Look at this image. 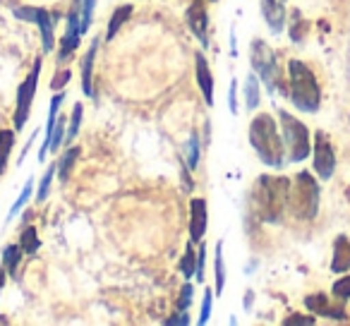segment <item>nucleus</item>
Listing matches in <instances>:
<instances>
[{"label": "nucleus", "mask_w": 350, "mask_h": 326, "mask_svg": "<svg viewBox=\"0 0 350 326\" xmlns=\"http://www.w3.org/2000/svg\"><path fill=\"white\" fill-rule=\"evenodd\" d=\"M10 276V273H8V269L3 267V262H0V293H3V286H5V278Z\"/></svg>", "instance_id": "nucleus-43"}, {"label": "nucleus", "mask_w": 350, "mask_h": 326, "mask_svg": "<svg viewBox=\"0 0 350 326\" xmlns=\"http://www.w3.org/2000/svg\"><path fill=\"white\" fill-rule=\"evenodd\" d=\"M291 180L281 176H259L252 187V209L264 223H278L288 206Z\"/></svg>", "instance_id": "nucleus-2"}, {"label": "nucleus", "mask_w": 350, "mask_h": 326, "mask_svg": "<svg viewBox=\"0 0 350 326\" xmlns=\"http://www.w3.org/2000/svg\"><path fill=\"white\" fill-rule=\"evenodd\" d=\"M12 146H15V130H0V176L8 171Z\"/></svg>", "instance_id": "nucleus-25"}, {"label": "nucleus", "mask_w": 350, "mask_h": 326, "mask_svg": "<svg viewBox=\"0 0 350 326\" xmlns=\"http://www.w3.org/2000/svg\"><path fill=\"white\" fill-rule=\"evenodd\" d=\"M77 159H79V146H68V151H65V154L60 156V161H58V178H60V182H68L70 180V173H72Z\"/></svg>", "instance_id": "nucleus-24"}, {"label": "nucleus", "mask_w": 350, "mask_h": 326, "mask_svg": "<svg viewBox=\"0 0 350 326\" xmlns=\"http://www.w3.org/2000/svg\"><path fill=\"white\" fill-rule=\"evenodd\" d=\"M214 273H216V286L214 293L221 295L226 288V267H224V243H216L214 247Z\"/></svg>", "instance_id": "nucleus-26"}, {"label": "nucleus", "mask_w": 350, "mask_h": 326, "mask_svg": "<svg viewBox=\"0 0 350 326\" xmlns=\"http://www.w3.org/2000/svg\"><path fill=\"white\" fill-rule=\"evenodd\" d=\"M72 12H77L79 20H82V31L87 34L92 29V20H94V10H96V0H72Z\"/></svg>", "instance_id": "nucleus-23"}, {"label": "nucleus", "mask_w": 350, "mask_h": 326, "mask_svg": "<svg viewBox=\"0 0 350 326\" xmlns=\"http://www.w3.org/2000/svg\"><path fill=\"white\" fill-rule=\"evenodd\" d=\"M132 10H135L132 5L116 8V12L111 15V20H108V27H106V41H113V36H116L118 31L122 29V25H125V22L132 17Z\"/></svg>", "instance_id": "nucleus-21"}, {"label": "nucleus", "mask_w": 350, "mask_h": 326, "mask_svg": "<svg viewBox=\"0 0 350 326\" xmlns=\"http://www.w3.org/2000/svg\"><path fill=\"white\" fill-rule=\"evenodd\" d=\"M228 106H230V113L238 116V82H230V92H228Z\"/></svg>", "instance_id": "nucleus-40"}, {"label": "nucleus", "mask_w": 350, "mask_h": 326, "mask_svg": "<svg viewBox=\"0 0 350 326\" xmlns=\"http://www.w3.org/2000/svg\"><path fill=\"white\" fill-rule=\"evenodd\" d=\"M319 182L314 180L310 171H300L291 182V195H288V209L295 219L314 221L319 214Z\"/></svg>", "instance_id": "nucleus-4"}, {"label": "nucleus", "mask_w": 350, "mask_h": 326, "mask_svg": "<svg viewBox=\"0 0 350 326\" xmlns=\"http://www.w3.org/2000/svg\"><path fill=\"white\" fill-rule=\"evenodd\" d=\"M82 116H84V106H82V103H75L72 116H70V122H68V135H65V144H72V141H75V137H77L79 127H82Z\"/></svg>", "instance_id": "nucleus-31"}, {"label": "nucleus", "mask_w": 350, "mask_h": 326, "mask_svg": "<svg viewBox=\"0 0 350 326\" xmlns=\"http://www.w3.org/2000/svg\"><path fill=\"white\" fill-rule=\"evenodd\" d=\"M31 192H34V178H29V180L25 182V187H22L20 197L15 200V204L10 206V214H8V221H15L17 214H20L22 209H25V204L31 200Z\"/></svg>", "instance_id": "nucleus-27"}, {"label": "nucleus", "mask_w": 350, "mask_h": 326, "mask_svg": "<svg viewBox=\"0 0 350 326\" xmlns=\"http://www.w3.org/2000/svg\"><path fill=\"white\" fill-rule=\"evenodd\" d=\"M192 302H195V286H192L190 281L185 283V286H183V290H180V297H178V302H175V307H178V310H190L192 307Z\"/></svg>", "instance_id": "nucleus-36"}, {"label": "nucleus", "mask_w": 350, "mask_h": 326, "mask_svg": "<svg viewBox=\"0 0 350 326\" xmlns=\"http://www.w3.org/2000/svg\"><path fill=\"white\" fill-rule=\"evenodd\" d=\"M305 307H307V312H312V314H321V316H329V319H340V321L348 319V316H345L343 302L331 305V297L324 295V293H312V295H305Z\"/></svg>", "instance_id": "nucleus-11"}, {"label": "nucleus", "mask_w": 350, "mask_h": 326, "mask_svg": "<svg viewBox=\"0 0 350 326\" xmlns=\"http://www.w3.org/2000/svg\"><path fill=\"white\" fill-rule=\"evenodd\" d=\"M58 176V163L46 168V173L41 176V182H39V190H36V202H46L49 200V192H51V185H53V178Z\"/></svg>", "instance_id": "nucleus-30"}, {"label": "nucleus", "mask_w": 350, "mask_h": 326, "mask_svg": "<svg viewBox=\"0 0 350 326\" xmlns=\"http://www.w3.org/2000/svg\"><path fill=\"white\" fill-rule=\"evenodd\" d=\"M211 3H216V0H211Z\"/></svg>", "instance_id": "nucleus-45"}, {"label": "nucleus", "mask_w": 350, "mask_h": 326, "mask_svg": "<svg viewBox=\"0 0 350 326\" xmlns=\"http://www.w3.org/2000/svg\"><path fill=\"white\" fill-rule=\"evenodd\" d=\"M314 314H310V316H302V314H293V316H286L283 319V324H288V326H293V324H314Z\"/></svg>", "instance_id": "nucleus-41"}, {"label": "nucleus", "mask_w": 350, "mask_h": 326, "mask_svg": "<svg viewBox=\"0 0 350 326\" xmlns=\"http://www.w3.org/2000/svg\"><path fill=\"white\" fill-rule=\"evenodd\" d=\"M204 264H206V245L200 243V249H197V281H204Z\"/></svg>", "instance_id": "nucleus-39"}, {"label": "nucleus", "mask_w": 350, "mask_h": 326, "mask_svg": "<svg viewBox=\"0 0 350 326\" xmlns=\"http://www.w3.org/2000/svg\"><path fill=\"white\" fill-rule=\"evenodd\" d=\"M209 226V206L202 197L190 200V240L192 243H202Z\"/></svg>", "instance_id": "nucleus-12"}, {"label": "nucleus", "mask_w": 350, "mask_h": 326, "mask_svg": "<svg viewBox=\"0 0 350 326\" xmlns=\"http://www.w3.org/2000/svg\"><path fill=\"white\" fill-rule=\"evenodd\" d=\"M187 27L197 36L202 49H209V15H206L204 0H192V5L187 8Z\"/></svg>", "instance_id": "nucleus-10"}, {"label": "nucleus", "mask_w": 350, "mask_h": 326, "mask_svg": "<svg viewBox=\"0 0 350 326\" xmlns=\"http://www.w3.org/2000/svg\"><path fill=\"white\" fill-rule=\"evenodd\" d=\"M250 63H252V70L257 72V77L267 84L269 92H283L288 94V87L281 79V65H278V58L273 53V49L262 39H254L252 46H250Z\"/></svg>", "instance_id": "nucleus-6"}, {"label": "nucleus", "mask_w": 350, "mask_h": 326, "mask_svg": "<svg viewBox=\"0 0 350 326\" xmlns=\"http://www.w3.org/2000/svg\"><path fill=\"white\" fill-rule=\"evenodd\" d=\"M331 297H334L336 302H348L350 300V276H340L338 281H334V286H331Z\"/></svg>", "instance_id": "nucleus-32"}, {"label": "nucleus", "mask_w": 350, "mask_h": 326, "mask_svg": "<svg viewBox=\"0 0 350 326\" xmlns=\"http://www.w3.org/2000/svg\"><path fill=\"white\" fill-rule=\"evenodd\" d=\"M165 324H190V314H187V310H178V314L165 319Z\"/></svg>", "instance_id": "nucleus-42"}, {"label": "nucleus", "mask_w": 350, "mask_h": 326, "mask_svg": "<svg viewBox=\"0 0 350 326\" xmlns=\"http://www.w3.org/2000/svg\"><path fill=\"white\" fill-rule=\"evenodd\" d=\"M262 17L273 34H281L286 27V8L281 0H262Z\"/></svg>", "instance_id": "nucleus-16"}, {"label": "nucleus", "mask_w": 350, "mask_h": 326, "mask_svg": "<svg viewBox=\"0 0 350 326\" xmlns=\"http://www.w3.org/2000/svg\"><path fill=\"white\" fill-rule=\"evenodd\" d=\"M312 168L319 176V180H331L336 171V154L329 135L324 130L314 132V146H312Z\"/></svg>", "instance_id": "nucleus-8"}, {"label": "nucleus", "mask_w": 350, "mask_h": 326, "mask_svg": "<svg viewBox=\"0 0 350 326\" xmlns=\"http://www.w3.org/2000/svg\"><path fill=\"white\" fill-rule=\"evenodd\" d=\"M252 305V293L247 290V295H245V307H250Z\"/></svg>", "instance_id": "nucleus-44"}, {"label": "nucleus", "mask_w": 350, "mask_h": 326, "mask_svg": "<svg viewBox=\"0 0 350 326\" xmlns=\"http://www.w3.org/2000/svg\"><path fill=\"white\" fill-rule=\"evenodd\" d=\"M307 29H310V25H307V20H302L300 12H293V25H291V39L295 41V44H300V41H305L307 36Z\"/></svg>", "instance_id": "nucleus-33"}, {"label": "nucleus", "mask_w": 350, "mask_h": 326, "mask_svg": "<svg viewBox=\"0 0 350 326\" xmlns=\"http://www.w3.org/2000/svg\"><path fill=\"white\" fill-rule=\"evenodd\" d=\"M36 12H39V8L22 5V8H15V10H12V15H15L17 20H22V22H36Z\"/></svg>", "instance_id": "nucleus-38"}, {"label": "nucleus", "mask_w": 350, "mask_h": 326, "mask_svg": "<svg viewBox=\"0 0 350 326\" xmlns=\"http://www.w3.org/2000/svg\"><path fill=\"white\" fill-rule=\"evenodd\" d=\"M41 58H36V63L31 65L29 74L25 77V82L20 84L17 89V108H15V130L22 132L29 120V113H31V103H34V96H36V89H39V77H41Z\"/></svg>", "instance_id": "nucleus-7"}, {"label": "nucleus", "mask_w": 350, "mask_h": 326, "mask_svg": "<svg viewBox=\"0 0 350 326\" xmlns=\"http://www.w3.org/2000/svg\"><path fill=\"white\" fill-rule=\"evenodd\" d=\"M65 135H68V130H65V118L58 116L55 127H53V135H51V141H49V151H53V154H55V151L65 144Z\"/></svg>", "instance_id": "nucleus-34"}, {"label": "nucleus", "mask_w": 350, "mask_h": 326, "mask_svg": "<svg viewBox=\"0 0 350 326\" xmlns=\"http://www.w3.org/2000/svg\"><path fill=\"white\" fill-rule=\"evenodd\" d=\"M72 79V70L63 68L58 70V72L53 74V79H51V92H65V87H68V82Z\"/></svg>", "instance_id": "nucleus-37"}, {"label": "nucleus", "mask_w": 350, "mask_h": 326, "mask_svg": "<svg viewBox=\"0 0 350 326\" xmlns=\"http://www.w3.org/2000/svg\"><path fill=\"white\" fill-rule=\"evenodd\" d=\"M288 96L302 113H317L321 106L319 82H317L310 65H305L302 60L288 63Z\"/></svg>", "instance_id": "nucleus-3"}, {"label": "nucleus", "mask_w": 350, "mask_h": 326, "mask_svg": "<svg viewBox=\"0 0 350 326\" xmlns=\"http://www.w3.org/2000/svg\"><path fill=\"white\" fill-rule=\"evenodd\" d=\"M214 297H216V293H214V290H209V288H206V293H204V300H202L200 316H197V324H200V326L209 324V319H211V310H214Z\"/></svg>", "instance_id": "nucleus-35"}, {"label": "nucleus", "mask_w": 350, "mask_h": 326, "mask_svg": "<svg viewBox=\"0 0 350 326\" xmlns=\"http://www.w3.org/2000/svg\"><path fill=\"white\" fill-rule=\"evenodd\" d=\"M65 101V92H55L53 98H51V108H49V120H46V135H44V141H41V149H39V156L36 159L44 161L49 156V141H51V135H53V127H55V120H58V113H60V106Z\"/></svg>", "instance_id": "nucleus-15"}, {"label": "nucleus", "mask_w": 350, "mask_h": 326, "mask_svg": "<svg viewBox=\"0 0 350 326\" xmlns=\"http://www.w3.org/2000/svg\"><path fill=\"white\" fill-rule=\"evenodd\" d=\"M195 74H197V87H200L206 106L211 108V106H214V74H211L204 53L195 55Z\"/></svg>", "instance_id": "nucleus-13"}, {"label": "nucleus", "mask_w": 350, "mask_h": 326, "mask_svg": "<svg viewBox=\"0 0 350 326\" xmlns=\"http://www.w3.org/2000/svg\"><path fill=\"white\" fill-rule=\"evenodd\" d=\"M247 137L254 154L259 156L264 166L281 168L286 163V144H283L281 125L269 113H259V116L252 118Z\"/></svg>", "instance_id": "nucleus-1"}, {"label": "nucleus", "mask_w": 350, "mask_h": 326, "mask_svg": "<svg viewBox=\"0 0 350 326\" xmlns=\"http://www.w3.org/2000/svg\"><path fill=\"white\" fill-rule=\"evenodd\" d=\"M278 125H281L283 144H286V161L302 163L312 156V137L302 120H297L293 113L278 108Z\"/></svg>", "instance_id": "nucleus-5"}, {"label": "nucleus", "mask_w": 350, "mask_h": 326, "mask_svg": "<svg viewBox=\"0 0 350 326\" xmlns=\"http://www.w3.org/2000/svg\"><path fill=\"white\" fill-rule=\"evenodd\" d=\"M82 36H84L82 20H79L77 12L70 10L68 27H65V34H63V39H60V44H58V60H60V63H65L70 55H75V51L79 49V41H82Z\"/></svg>", "instance_id": "nucleus-9"}, {"label": "nucleus", "mask_w": 350, "mask_h": 326, "mask_svg": "<svg viewBox=\"0 0 350 326\" xmlns=\"http://www.w3.org/2000/svg\"><path fill=\"white\" fill-rule=\"evenodd\" d=\"M331 271L348 273L350 271V238L338 235L334 243V257H331Z\"/></svg>", "instance_id": "nucleus-17"}, {"label": "nucleus", "mask_w": 350, "mask_h": 326, "mask_svg": "<svg viewBox=\"0 0 350 326\" xmlns=\"http://www.w3.org/2000/svg\"><path fill=\"white\" fill-rule=\"evenodd\" d=\"M22 257H25V249H22V245L20 243H12V245H5L3 247V267L8 269V273L10 276H17V269H20V264H22Z\"/></svg>", "instance_id": "nucleus-20"}, {"label": "nucleus", "mask_w": 350, "mask_h": 326, "mask_svg": "<svg viewBox=\"0 0 350 326\" xmlns=\"http://www.w3.org/2000/svg\"><path fill=\"white\" fill-rule=\"evenodd\" d=\"M200 151H202L200 137L190 135V139H187V146H185V166L190 168V171H195V168L200 166Z\"/></svg>", "instance_id": "nucleus-29"}, {"label": "nucleus", "mask_w": 350, "mask_h": 326, "mask_svg": "<svg viewBox=\"0 0 350 326\" xmlns=\"http://www.w3.org/2000/svg\"><path fill=\"white\" fill-rule=\"evenodd\" d=\"M17 243L22 245V249H25V254H29V257H34V254L39 252V247H41L39 230H36V226L25 223V228L20 230V240H17Z\"/></svg>", "instance_id": "nucleus-22"}, {"label": "nucleus", "mask_w": 350, "mask_h": 326, "mask_svg": "<svg viewBox=\"0 0 350 326\" xmlns=\"http://www.w3.org/2000/svg\"><path fill=\"white\" fill-rule=\"evenodd\" d=\"M98 51V39H94V44L89 46V51L82 58V92L84 96H94V87H92V70H94V58H96Z\"/></svg>", "instance_id": "nucleus-19"}, {"label": "nucleus", "mask_w": 350, "mask_h": 326, "mask_svg": "<svg viewBox=\"0 0 350 326\" xmlns=\"http://www.w3.org/2000/svg\"><path fill=\"white\" fill-rule=\"evenodd\" d=\"M180 273L185 276V281H190V278L197 273V249L192 247V240L187 243V249L180 259Z\"/></svg>", "instance_id": "nucleus-28"}, {"label": "nucleus", "mask_w": 350, "mask_h": 326, "mask_svg": "<svg viewBox=\"0 0 350 326\" xmlns=\"http://www.w3.org/2000/svg\"><path fill=\"white\" fill-rule=\"evenodd\" d=\"M55 20H58V12H49L44 8H39L36 12V27L41 31V41H44V51L51 53L55 49Z\"/></svg>", "instance_id": "nucleus-14"}, {"label": "nucleus", "mask_w": 350, "mask_h": 326, "mask_svg": "<svg viewBox=\"0 0 350 326\" xmlns=\"http://www.w3.org/2000/svg\"><path fill=\"white\" fill-rule=\"evenodd\" d=\"M243 94H245V106L247 111H254V108L262 103V79L257 77V72H250L247 79L243 84Z\"/></svg>", "instance_id": "nucleus-18"}]
</instances>
